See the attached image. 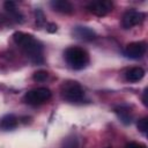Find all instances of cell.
I'll return each mask as SVG.
<instances>
[{
  "mask_svg": "<svg viewBox=\"0 0 148 148\" xmlns=\"http://www.w3.org/2000/svg\"><path fill=\"white\" fill-rule=\"evenodd\" d=\"M13 39L18 46L23 49V51L28 54L32 62L39 64L43 61V45L38 40H36L32 35L22 31H15L13 34Z\"/></svg>",
  "mask_w": 148,
  "mask_h": 148,
  "instance_id": "cell-1",
  "label": "cell"
},
{
  "mask_svg": "<svg viewBox=\"0 0 148 148\" xmlns=\"http://www.w3.org/2000/svg\"><path fill=\"white\" fill-rule=\"evenodd\" d=\"M65 60L72 68L82 69L88 65L89 56L86 50L77 46H71L65 51Z\"/></svg>",
  "mask_w": 148,
  "mask_h": 148,
  "instance_id": "cell-2",
  "label": "cell"
},
{
  "mask_svg": "<svg viewBox=\"0 0 148 148\" xmlns=\"http://www.w3.org/2000/svg\"><path fill=\"white\" fill-rule=\"evenodd\" d=\"M50 97H51L50 89L45 87H40V88H36V89L27 91L23 99L29 105H39L46 102L47 99H50Z\"/></svg>",
  "mask_w": 148,
  "mask_h": 148,
  "instance_id": "cell-3",
  "label": "cell"
},
{
  "mask_svg": "<svg viewBox=\"0 0 148 148\" xmlns=\"http://www.w3.org/2000/svg\"><path fill=\"white\" fill-rule=\"evenodd\" d=\"M62 97L71 103H77L83 99L84 91L77 82H67L62 88Z\"/></svg>",
  "mask_w": 148,
  "mask_h": 148,
  "instance_id": "cell-4",
  "label": "cell"
},
{
  "mask_svg": "<svg viewBox=\"0 0 148 148\" xmlns=\"http://www.w3.org/2000/svg\"><path fill=\"white\" fill-rule=\"evenodd\" d=\"M143 20H145V14L142 12H138V10L131 9V10H127L123 15L121 24H123V27L125 29H131V28L140 24Z\"/></svg>",
  "mask_w": 148,
  "mask_h": 148,
  "instance_id": "cell-5",
  "label": "cell"
},
{
  "mask_svg": "<svg viewBox=\"0 0 148 148\" xmlns=\"http://www.w3.org/2000/svg\"><path fill=\"white\" fill-rule=\"evenodd\" d=\"M112 2L108 0H98V1H91L87 8L90 13H92L96 16H104L112 10Z\"/></svg>",
  "mask_w": 148,
  "mask_h": 148,
  "instance_id": "cell-6",
  "label": "cell"
},
{
  "mask_svg": "<svg viewBox=\"0 0 148 148\" xmlns=\"http://www.w3.org/2000/svg\"><path fill=\"white\" fill-rule=\"evenodd\" d=\"M146 43L145 42H132L126 45L124 54L130 59H140L146 53Z\"/></svg>",
  "mask_w": 148,
  "mask_h": 148,
  "instance_id": "cell-7",
  "label": "cell"
},
{
  "mask_svg": "<svg viewBox=\"0 0 148 148\" xmlns=\"http://www.w3.org/2000/svg\"><path fill=\"white\" fill-rule=\"evenodd\" d=\"M50 6L53 10L62 13V14H72L74 12V7L69 1L66 0H53L50 2Z\"/></svg>",
  "mask_w": 148,
  "mask_h": 148,
  "instance_id": "cell-8",
  "label": "cell"
},
{
  "mask_svg": "<svg viewBox=\"0 0 148 148\" xmlns=\"http://www.w3.org/2000/svg\"><path fill=\"white\" fill-rule=\"evenodd\" d=\"M73 35L82 40H92L96 38V32L88 27H75L73 30Z\"/></svg>",
  "mask_w": 148,
  "mask_h": 148,
  "instance_id": "cell-9",
  "label": "cell"
},
{
  "mask_svg": "<svg viewBox=\"0 0 148 148\" xmlns=\"http://www.w3.org/2000/svg\"><path fill=\"white\" fill-rule=\"evenodd\" d=\"M17 118L16 116L9 113V114H5L1 119H0V130L2 131H12L14 128H16L17 126Z\"/></svg>",
  "mask_w": 148,
  "mask_h": 148,
  "instance_id": "cell-10",
  "label": "cell"
},
{
  "mask_svg": "<svg viewBox=\"0 0 148 148\" xmlns=\"http://www.w3.org/2000/svg\"><path fill=\"white\" fill-rule=\"evenodd\" d=\"M114 112L117 113L118 118L126 125L131 124L132 123V119H133V116H132V112H131V109L128 106H125V105H119V106H116L114 108Z\"/></svg>",
  "mask_w": 148,
  "mask_h": 148,
  "instance_id": "cell-11",
  "label": "cell"
},
{
  "mask_svg": "<svg viewBox=\"0 0 148 148\" xmlns=\"http://www.w3.org/2000/svg\"><path fill=\"white\" fill-rule=\"evenodd\" d=\"M3 7H5V9L13 16V18L16 21V22H23V15H22V13L16 8V5H15V2H13V1H6L5 3H3Z\"/></svg>",
  "mask_w": 148,
  "mask_h": 148,
  "instance_id": "cell-12",
  "label": "cell"
},
{
  "mask_svg": "<svg viewBox=\"0 0 148 148\" xmlns=\"http://www.w3.org/2000/svg\"><path fill=\"white\" fill-rule=\"evenodd\" d=\"M125 76L126 80L130 82H138L145 76V71L141 67H133L126 72Z\"/></svg>",
  "mask_w": 148,
  "mask_h": 148,
  "instance_id": "cell-13",
  "label": "cell"
},
{
  "mask_svg": "<svg viewBox=\"0 0 148 148\" xmlns=\"http://www.w3.org/2000/svg\"><path fill=\"white\" fill-rule=\"evenodd\" d=\"M61 148H80V142L79 139L75 135L67 136L61 145Z\"/></svg>",
  "mask_w": 148,
  "mask_h": 148,
  "instance_id": "cell-14",
  "label": "cell"
},
{
  "mask_svg": "<svg viewBox=\"0 0 148 148\" xmlns=\"http://www.w3.org/2000/svg\"><path fill=\"white\" fill-rule=\"evenodd\" d=\"M47 77H49V73L46 71H37L32 75V79L36 82H44Z\"/></svg>",
  "mask_w": 148,
  "mask_h": 148,
  "instance_id": "cell-15",
  "label": "cell"
},
{
  "mask_svg": "<svg viewBox=\"0 0 148 148\" xmlns=\"http://www.w3.org/2000/svg\"><path fill=\"white\" fill-rule=\"evenodd\" d=\"M136 126H138V130H139L141 133L147 134V131H148V118H147V117L141 118V119L138 121Z\"/></svg>",
  "mask_w": 148,
  "mask_h": 148,
  "instance_id": "cell-16",
  "label": "cell"
},
{
  "mask_svg": "<svg viewBox=\"0 0 148 148\" xmlns=\"http://www.w3.org/2000/svg\"><path fill=\"white\" fill-rule=\"evenodd\" d=\"M35 15H36V23L38 25H44L45 24V15L40 9H36L35 10Z\"/></svg>",
  "mask_w": 148,
  "mask_h": 148,
  "instance_id": "cell-17",
  "label": "cell"
},
{
  "mask_svg": "<svg viewBox=\"0 0 148 148\" xmlns=\"http://www.w3.org/2000/svg\"><path fill=\"white\" fill-rule=\"evenodd\" d=\"M126 148H146V147L140 143H136V142H130L126 145Z\"/></svg>",
  "mask_w": 148,
  "mask_h": 148,
  "instance_id": "cell-18",
  "label": "cell"
},
{
  "mask_svg": "<svg viewBox=\"0 0 148 148\" xmlns=\"http://www.w3.org/2000/svg\"><path fill=\"white\" fill-rule=\"evenodd\" d=\"M46 30H47L49 32H54V31L57 30V25H56L54 23H47V24H46Z\"/></svg>",
  "mask_w": 148,
  "mask_h": 148,
  "instance_id": "cell-19",
  "label": "cell"
},
{
  "mask_svg": "<svg viewBox=\"0 0 148 148\" xmlns=\"http://www.w3.org/2000/svg\"><path fill=\"white\" fill-rule=\"evenodd\" d=\"M142 102H143V104L147 106L148 105V102H147V89H145V91H143V95H142Z\"/></svg>",
  "mask_w": 148,
  "mask_h": 148,
  "instance_id": "cell-20",
  "label": "cell"
},
{
  "mask_svg": "<svg viewBox=\"0 0 148 148\" xmlns=\"http://www.w3.org/2000/svg\"><path fill=\"white\" fill-rule=\"evenodd\" d=\"M108 148H109V147H108Z\"/></svg>",
  "mask_w": 148,
  "mask_h": 148,
  "instance_id": "cell-21",
  "label": "cell"
}]
</instances>
